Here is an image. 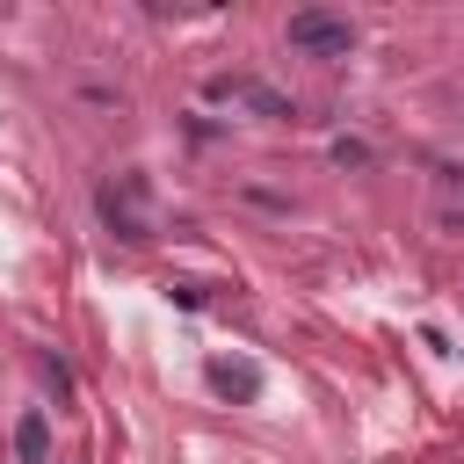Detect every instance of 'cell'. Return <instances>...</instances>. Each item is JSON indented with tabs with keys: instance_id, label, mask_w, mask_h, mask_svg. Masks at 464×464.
I'll list each match as a JSON object with an SVG mask.
<instances>
[{
	"instance_id": "4",
	"label": "cell",
	"mask_w": 464,
	"mask_h": 464,
	"mask_svg": "<svg viewBox=\"0 0 464 464\" xmlns=\"http://www.w3.org/2000/svg\"><path fill=\"white\" fill-rule=\"evenodd\" d=\"M203 377H210V392H218V399H239V406H246V399H261V370H254V362H239V355H218Z\"/></svg>"
},
{
	"instance_id": "1",
	"label": "cell",
	"mask_w": 464,
	"mask_h": 464,
	"mask_svg": "<svg viewBox=\"0 0 464 464\" xmlns=\"http://www.w3.org/2000/svg\"><path fill=\"white\" fill-rule=\"evenodd\" d=\"M94 210H102V225H109L116 239H130V246H145V239H152V218H145V181H138V174L102 181V188H94Z\"/></svg>"
},
{
	"instance_id": "5",
	"label": "cell",
	"mask_w": 464,
	"mask_h": 464,
	"mask_svg": "<svg viewBox=\"0 0 464 464\" xmlns=\"http://www.w3.org/2000/svg\"><path fill=\"white\" fill-rule=\"evenodd\" d=\"M14 457L22 464H51V420H44V406H29L14 420Z\"/></svg>"
},
{
	"instance_id": "2",
	"label": "cell",
	"mask_w": 464,
	"mask_h": 464,
	"mask_svg": "<svg viewBox=\"0 0 464 464\" xmlns=\"http://www.w3.org/2000/svg\"><path fill=\"white\" fill-rule=\"evenodd\" d=\"M283 36H290V51H304V58H348V51H355V22H348V14H326V7H297Z\"/></svg>"
},
{
	"instance_id": "3",
	"label": "cell",
	"mask_w": 464,
	"mask_h": 464,
	"mask_svg": "<svg viewBox=\"0 0 464 464\" xmlns=\"http://www.w3.org/2000/svg\"><path fill=\"white\" fill-rule=\"evenodd\" d=\"M203 102H225V109H254V116H290V102H283L268 80H246V72H218V80H203Z\"/></svg>"
},
{
	"instance_id": "6",
	"label": "cell",
	"mask_w": 464,
	"mask_h": 464,
	"mask_svg": "<svg viewBox=\"0 0 464 464\" xmlns=\"http://www.w3.org/2000/svg\"><path fill=\"white\" fill-rule=\"evenodd\" d=\"M334 160H341V167H370V145H362V138H334Z\"/></svg>"
}]
</instances>
